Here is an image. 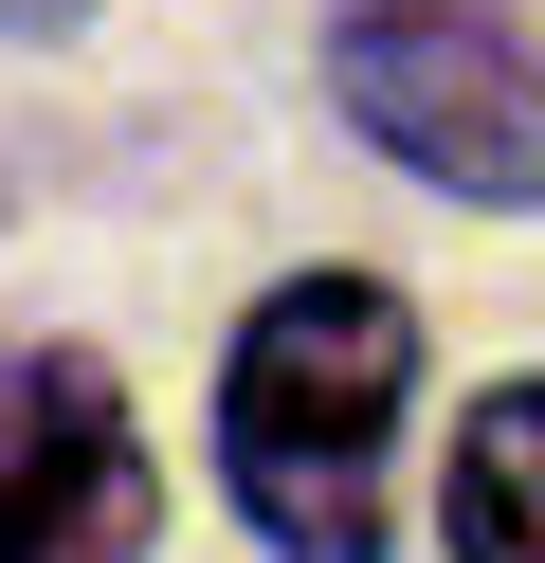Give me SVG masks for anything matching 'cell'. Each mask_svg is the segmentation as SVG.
<instances>
[{
    "label": "cell",
    "mask_w": 545,
    "mask_h": 563,
    "mask_svg": "<svg viewBox=\"0 0 545 563\" xmlns=\"http://www.w3.org/2000/svg\"><path fill=\"white\" fill-rule=\"evenodd\" d=\"M400 382H418V309L382 273H291L237 328V382H218V473H237L254 545L291 563H382V437Z\"/></svg>",
    "instance_id": "cell-1"
},
{
    "label": "cell",
    "mask_w": 545,
    "mask_h": 563,
    "mask_svg": "<svg viewBox=\"0 0 545 563\" xmlns=\"http://www.w3.org/2000/svg\"><path fill=\"white\" fill-rule=\"evenodd\" d=\"M327 91H346L418 183H455V200H545V74L472 19V0H363L346 37H327Z\"/></svg>",
    "instance_id": "cell-2"
},
{
    "label": "cell",
    "mask_w": 545,
    "mask_h": 563,
    "mask_svg": "<svg viewBox=\"0 0 545 563\" xmlns=\"http://www.w3.org/2000/svg\"><path fill=\"white\" fill-rule=\"evenodd\" d=\"M145 527H164V473H145L109 364L19 345L0 364V563H145Z\"/></svg>",
    "instance_id": "cell-3"
},
{
    "label": "cell",
    "mask_w": 545,
    "mask_h": 563,
    "mask_svg": "<svg viewBox=\"0 0 545 563\" xmlns=\"http://www.w3.org/2000/svg\"><path fill=\"white\" fill-rule=\"evenodd\" d=\"M455 563H545V382H491L455 437Z\"/></svg>",
    "instance_id": "cell-4"
},
{
    "label": "cell",
    "mask_w": 545,
    "mask_h": 563,
    "mask_svg": "<svg viewBox=\"0 0 545 563\" xmlns=\"http://www.w3.org/2000/svg\"><path fill=\"white\" fill-rule=\"evenodd\" d=\"M0 19H36V37H55V19H91V0H0Z\"/></svg>",
    "instance_id": "cell-5"
}]
</instances>
